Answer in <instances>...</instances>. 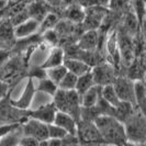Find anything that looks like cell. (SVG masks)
<instances>
[{
	"label": "cell",
	"mask_w": 146,
	"mask_h": 146,
	"mask_svg": "<svg viewBox=\"0 0 146 146\" xmlns=\"http://www.w3.org/2000/svg\"><path fill=\"white\" fill-rule=\"evenodd\" d=\"M145 20H146V11H145Z\"/></svg>",
	"instance_id": "d6a6232c"
},
{
	"label": "cell",
	"mask_w": 146,
	"mask_h": 146,
	"mask_svg": "<svg viewBox=\"0 0 146 146\" xmlns=\"http://www.w3.org/2000/svg\"><path fill=\"white\" fill-rule=\"evenodd\" d=\"M142 32H143V36H144V40H145L146 43V20H144L143 23H142Z\"/></svg>",
	"instance_id": "4dcf8cb0"
},
{
	"label": "cell",
	"mask_w": 146,
	"mask_h": 146,
	"mask_svg": "<svg viewBox=\"0 0 146 146\" xmlns=\"http://www.w3.org/2000/svg\"><path fill=\"white\" fill-rule=\"evenodd\" d=\"M66 17L73 22H84L85 18H86V12L81 9L79 5L72 6L68 8V10L66 12Z\"/></svg>",
	"instance_id": "7402d4cb"
},
{
	"label": "cell",
	"mask_w": 146,
	"mask_h": 146,
	"mask_svg": "<svg viewBox=\"0 0 146 146\" xmlns=\"http://www.w3.org/2000/svg\"><path fill=\"white\" fill-rule=\"evenodd\" d=\"M77 82H78V76H76V75H74V74L68 72L67 75L65 76V78L59 84L58 88L62 89V90H66V91L76 90Z\"/></svg>",
	"instance_id": "603a6c76"
},
{
	"label": "cell",
	"mask_w": 146,
	"mask_h": 146,
	"mask_svg": "<svg viewBox=\"0 0 146 146\" xmlns=\"http://www.w3.org/2000/svg\"><path fill=\"white\" fill-rule=\"evenodd\" d=\"M54 124L58 125L62 129H64L69 135L77 136V132H78V122L74 119L70 114L58 111L56 117H55V122Z\"/></svg>",
	"instance_id": "8fae6325"
},
{
	"label": "cell",
	"mask_w": 146,
	"mask_h": 146,
	"mask_svg": "<svg viewBox=\"0 0 146 146\" xmlns=\"http://www.w3.org/2000/svg\"><path fill=\"white\" fill-rule=\"evenodd\" d=\"M102 97L111 106H113L115 108H117L122 103V100L119 98L113 85H108V86L102 87Z\"/></svg>",
	"instance_id": "d6986e66"
},
{
	"label": "cell",
	"mask_w": 146,
	"mask_h": 146,
	"mask_svg": "<svg viewBox=\"0 0 146 146\" xmlns=\"http://www.w3.org/2000/svg\"><path fill=\"white\" fill-rule=\"evenodd\" d=\"M65 59V53L63 51V48H60V47H53L50 51V54H48L46 60L44 62V64L41 67L44 68V69H50V68H54V67H58V66L64 65Z\"/></svg>",
	"instance_id": "4fadbf2b"
},
{
	"label": "cell",
	"mask_w": 146,
	"mask_h": 146,
	"mask_svg": "<svg viewBox=\"0 0 146 146\" xmlns=\"http://www.w3.org/2000/svg\"><path fill=\"white\" fill-rule=\"evenodd\" d=\"M135 103L137 109L146 115V84L143 80H135Z\"/></svg>",
	"instance_id": "2e32d148"
},
{
	"label": "cell",
	"mask_w": 146,
	"mask_h": 146,
	"mask_svg": "<svg viewBox=\"0 0 146 146\" xmlns=\"http://www.w3.org/2000/svg\"><path fill=\"white\" fill-rule=\"evenodd\" d=\"M57 22H58L57 15H53V13H48L47 15L44 17V20H43V22H42L41 28L43 30H45V31H47V30H53L52 28H53Z\"/></svg>",
	"instance_id": "d4e9b609"
},
{
	"label": "cell",
	"mask_w": 146,
	"mask_h": 146,
	"mask_svg": "<svg viewBox=\"0 0 146 146\" xmlns=\"http://www.w3.org/2000/svg\"><path fill=\"white\" fill-rule=\"evenodd\" d=\"M145 84H146V76H145Z\"/></svg>",
	"instance_id": "836d02e7"
},
{
	"label": "cell",
	"mask_w": 146,
	"mask_h": 146,
	"mask_svg": "<svg viewBox=\"0 0 146 146\" xmlns=\"http://www.w3.org/2000/svg\"><path fill=\"white\" fill-rule=\"evenodd\" d=\"M57 112H58L57 107L55 106L54 101H51V102L38 107L36 109L32 110L31 117L50 125L55 122V117H56Z\"/></svg>",
	"instance_id": "ba28073f"
},
{
	"label": "cell",
	"mask_w": 146,
	"mask_h": 146,
	"mask_svg": "<svg viewBox=\"0 0 146 146\" xmlns=\"http://www.w3.org/2000/svg\"><path fill=\"white\" fill-rule=\"evenodd\" d=\"M94 86H96V81L95 77H94V74H92V70H91V72H89V73L78 77V82H77L76 91L81 97L85 92H87L88 90L91 89Z\"/></svg>",
	"instance_id": "e0dca14e"
},
{
	"label": "cell",
	"mask_w": 146,
	"mask_h": 146,
	"mask_svg": "<svg viewBox=\"0 0 146 146\" xmlns=\"http://www.w3.org/2000/svg\"><path fill=\"white\" fill-rule=\"evenodd\" d=\"M95 124L101 133L106 145L127 146L129 139L125 126L117 117L101 115L95 120Z\"/></svg>",
	"instance_id": "6da1fadb"
},
{
	"label": "cell",
	"mask_w": 146,
	"mask_h": 146,
	"mask_svg": "<svg viewBox=\"0 0 146 146\" xmlns=\"http://www.w3.org/2000/svg\"><path fill=\"white\" fill-rule=\"evenodd\" d=\"M18 146H21V145H18Z\"/></svg>",
	"instance_id": "e575fe53"
},
{
	"label": "cell",
	"mask_w": 146,
	"mask_h": 146,
	"mask_svg": "<svg viewBox=\"0 0 146 146\" xmlns=\"http://www.w3.org/2000/svg\"><path fill=\"white\" fill-rule=\"evenodd\" d=\"M44 37H45V40H46L47 43H56L57 42V33L55 31H53V30L45 31Z\"/></svg>",
	"instance_id": "f1b7e54d"
},
{
	"label": "cell",
	"mask_w": 146,
	"mask_h": 146,
	"mask_svg": "<svg viewBox=\"0 0 146 146\" xmlns=\"http://www.w3.org/2000/svg\"><path fill=\"white\" fill-rule=\"evenodd\" d=\"M101 96H102V86L96 85L80 97L81 107L82 108H94L97 106Z\"/></svg>",
	"instance_id": "5bb4252c"
},
{
	"label": "cell",
	"mask_w": 146,
	"mask_h": 146,
	"mask_svg": "<svg viewBox=\"0 0 146 146\" xmlns=\"http://www.w3.org/2000/svg\"><path fill=\"white\" fill-rule=\"evenodd\" d=\"M64 65L69 73L74 74L78 77L92 70L90 64H88L86 60L79 58H66Z\"/></svg>",
	"instance_id": "7c38bea8"
},
{
	"label": "cell",
	"mask_w": 146,
	"mask_h": 146,
	"mask_svg": "<svg viewBox=\"0 0 146 146\" xmlns=\"http://www.w3.org/2000/svg\"><path fill=\"white\" fill-rule=\"evenodd\" d=\"M23 127V126H22ZM22 127L18 131L13 132L11 134H8L6 136H2L0 141V146H18L20 145V141L24 136Z\"/></svg>",
	"instance_id": "44dd1931"
},
{
	"label": "cell",
	"mask_w": 146,
	"mask_h": 146,
	"mask_svg": "<svg viewBox=\"0 0 146 146\" xmlns=\"http://www.w3.org/2000/svg\"><path fill=\"white\" fill-rule=\"evenodd\" d=\"M92 74L95 77L96 85L98 86L104 87L108 85H113L114 81L117 80L114 68L108 64L96 66L92 69Z\"/></svg>",
	"instance_id": "9c48e42d"
},
{
	"label": "cell",
	"mask_w": 146,
	"mask_h": 146,
	"mask_svg": "<svg viewBox=\"0 0 146 146\" xmlns=\"http://www.w3.org/2000/svg\"><path fill=\"white\" fill-rule=\"evenodd\" d=\"M53 101L58 111L70 114L78 123L81 121V98L76 90L66 91L58 89L53 98Z\"/></svg>",
	"instance_id": "7a4b0ae2"
},
{
	"label": "cell",
	"mask_w": 146,
	"mask_h": 146,
	"mask_svg": "<svg viewBox=\"0 0 146 146\" xmlns=\"http://www.w3.org/2000/svg\"><path fill=\"white\" fill-rule=\"evenodd\" d=\"M23 135L24 136H31L37 141L42 142L45 139H50L48 133V124H45L43 122L30 117L29 120L23 124Z\"/></svg>",
	"instance_id": "8992f818"
},
{
	"label": "cell",
	"mask_w": 146,
	"mask_h": 146,
	"mask_svg": "<svg viewBox=\"0 0 146 146\" xmlns=\"http://www.w3.org/2000/svg\"><path fill=\"white\" fill-rule=\"evenodd\" d=\"M24 123H5L1 124V137L20 130Z\"/></svg>",
	"instance_id": "484cf974"
},
{
	"label": "cell",
	"mask_w": 146,
	"mask_h": 146,
	"mask_svg": "<svg viewBox=\"0 0 146 146\" xmlns=\"http://www.w3.org/2000/svg\"><path fill=\"white\" fill-rule=\"evenodd\" d=\"M48 146H63V139H48Z\"/></svg>",
	"instance_id": "f546056e"
},
{
	"label": "cell",
	"mask_w": 146,
	"mask_h": 146,
	"mask_svg": "<svg viewBox=\"0 0 146 146\" xmlns=\"http://www.w3.org/2000/svg\"><path fill=\"white\" fill-rule=\"evenodd\" d=\"M58 86L52 81L48 77L44 78V79H41V80H37V85H36V90L40 91V92H43L45 95L50 96L52 98H54V96L56 95V92L58 91Z\"/></svg>",
	"instance_id": "ac0fdd59"
},
{
	"label": "cell",
	"mask_w": 146,
	"mask_h": 146,
	"mask_svg": "<svg viewBox=\"0 0 146 146\" xmlns=\"http://www.w3.org/2000/svg\"><path fill=\"white\" fill-rule=\"evenodd\" d=\"M78 46L84 52L94 51L98 46V32L96 30L86 31L79 38Z\"/></svg>",
	"instance_id": "9a60e30c"
},
{
	"label": "cell",
	"mask_w": 146,
	"mask_h": 146,
	"mask_svg": "<svg viewBox=\"0 0 146 146\" xmlns=\"http://www.w3.org/2000/svg\"><path fill=\"white\" fill-rule=\"evenodd\" d=\"M36 92L37 90L36 86L34 84V79L31 77H28V80L24 85V88L22 90L20 97L18 99H10V102L12 103V106H15L19 109L30 110V108L33 104Z\"/></svg>",
	"instance_id": "5b68a950"
},
{
	"label": "cell",
	"mask_w": 146,
	"mask_h": 146,
	"mask_svg": "<svg viewBox=\"0 0 146 146\" xmlns=\"http://www.w3.org/2000/svg\"><path fill=\"white\" fill-rule=\"evenodd\" d=\"M48 133H50V139H64L69 135L64 129H62L60 126L54 124V123L48 125Z\"/></svg>",
	"instance_id": "cb8c5ba5"
},
{
	"label": "cell",
	"mask_w": 146,
	"mask_h": 146,
	"mask_svg": "<svg viewBox=\"0 0 146 146\" xmlns=\"http://www.w3.org/2000/svg\"><path fill=\"white\" fill-rule=\"evenodd\" d=\"M21 146H40V141L31 136H23L20 141Z\"/></svg>",
	"instance_id": "83f0119b"
},
{
	"label": "cell",
	"mask_w": 146,
	"mask_h": 146,
	"mask_svg": "<svg viewBox=\"0 0 146 146\" xmlns=\"http://www.w3.org/2000/svg\"><path fill=\"white\" fill-rule=\"evenodd\" d=\"M46 73H47V77L52 81H54L57 86H59V84L62 82V80L65 78V76L68 73V69L65 67V65H62L58 67L46 69Z\"/></svg>",
	"instance_id": "ffe728a7"
},
{
	"label": "cell",
	"mask_w": 146,
	"mask_h": 146,
	"mask_svg": "<svg viewBox=\"0 0 146 146\" xmlns=\"http://www.w3.org/2000/svg\"><path fill=\"white\" fill-rule=\"evenodd\" d=\"M77 137L80 146H104L106 143L95 122L81 120L78 123Z\"/></svg>",
	"instance_id": "277c9868"
},
{
	"label": "cell",
	"mask_w": 146,
	"mask_h": 146,
	"mask_svg": "<svg viewBox=\"0 0 146 146\" xmlns=\"http://www.w3.org/2000/svg\"><path fill=\"white\" fill-rule=\"evenodd\" d=\"M130 0H110L108 7L114 11H123L129 7Z\"/></svg>",
	"instance_id": "4316f807"
},
{
	"label": "cell",
	"mask_w": 146,
	"mask_h": 146,
	"mask_svg": "<svg viewBox=\"0 0 146 146\" xmlns=\"http://www.w3.org/2000/svg\"><path fill=\"white\" fill-rule=\"evenodd\" d=\"M113 86L115 88V91H117L119 98L122 101L130 102L136 107V103H135V81L127 79V78H117Z\"/></svg>",
	"instance_id": "52a82bcc"
},
{
	"label": "cell",
	"mask_w": 146,
	"mask_h": 146,
	"mask_svg": "<svg viewBox=\"0 0 146 146\" xmlns=\"http://www.w3.org/2000/svg\"><path fill=\"white\" fill-rule=\"evenodd\" d=\"M139 146H146V143H144V144H141V145H139Z\"/></svg>",
	"instance_id": "1f68e13d"
},
{
	"label": "cell",
	"mask_w": 146,
	"mask_h": 146,
	"mask_svg": "<svg viewBox=\"0 0 146 146\" xmlns=\"http://www.w3.org/2000/svg\"><path fill=\"white\" fill-rule=\"evenodd\" d=\"M129 143L141 145L146 143V115L137 108L124 123Z\"/></svg>",
	"instance_id": "3957f363"
},
{
	"label": "cell",
	"mask_w": 146,
	"mask_h": 146,
	"mask_svg": "<svg viewBox=\"0 0 146 146\" xmlns=\"http://www.w3.org/2000/svg\"><path fill=\"white\" fill-rule=\"evenodd\" d=\"M40 28H41L40 21H37L36 19L30 18L27 21L22 22V23L15 25V28H13L15 36L18 37V38L29 37L31 35H33L34 33H36Z\"/></svg>",
	"instance_id": "30bf717a"
}]
</instances>
